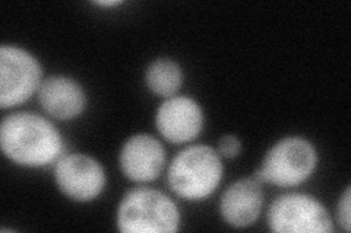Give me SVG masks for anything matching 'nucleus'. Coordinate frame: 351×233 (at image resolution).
I'll list each match as a JSON object with an SVG mask.
<instances>
[{
	"instance_id": "obj_1",
	"label": "nucleus",
	"mask_w": 351,
	"mask_h": 233,
	"mask_svg": "<svg viewBox=\"0 0 351 233\" xmlns=\"http://www.w3.org/2000/svg\"><path fill=\"white\" fill-rule=\"evenodd\" d=\"M0 144L9 161L25 168H40L63 156L60 133L34 113L8 115L0 126Z\"/></svg>"
},
{
	"instance_id": "obj_2",
	"label": "nucleus",
	"mask_w": 351,
	"mask_h": 233,
	"mask_svg": "<svg viewBox=\"0 0 351 233\" xmlns=\"http://www.w3.org/2000/svg\"><path fill=\"white\" fill-rule=\"evenodd\" d=\"M117 228L123 233H173L180 229V213L166 194L141 187L123 197Z\"/></svg>"
},
{
	"instance_id": "obj_3",
	"label": "nucleus",
	"mask_w": 351,
	"mask_h": 233,
	"mask_svg": "<svg viewBox=\"0 0 351 233\" xmlns=\"http://www.w3.org/2000/svg\"><path fill=\"white\" fill-rule=\"evenodd\" d=\"M219 154L210 146L197 144L182 150L169 169V185L179 197L197 202L211 195L223 180Z\"/></svg>"
},
{
	"instance_id": "obj_4",
	"label": "nucleus",
	"mask_w": 351,
	"mask_h": 233,
	"mask_svg": "<svg viewBox=\"0 0 351 233\" xmlns=\"http://www.w3.org/2000/svg\"><path fill=\"white\" fill-rule=\"evenodd\" d=\"M317 154L312 143L303 137H285L269 149L262 168L255 172L258 182L295 187L313 174Z\"/></svg>"
},
{
	"instance_id": "obj_5",
	"label": "nucleus",
	"mask_w": 351,
	"mask_h": 233,
	"mask_svg": "<svg viewBox=\"0 0 351 233\" xmlns=\"http://www.w3.org/2000/svg\"><path fill=\"white\" fill-rule=\"evenodd\" d=\"M34 55L15 46L0 47V107L14 108L34 95L43 83Z\"/></svg>"
},
{
	"instance_id": "obj_6",
	"label": "nucleus",
	"mask_w": 351,
	"mask_h": 233,
	"mask_svg": "<svg viewBox=\"0 0 351 233\" xmlns=\"http://www.w3.org/2000/svg\"><path fill=\"white\" fill-rule=\"evenodd\" d=\"M268 225L280 233H331L334 225L322 203L306 194H285L274 200Z\"/></svg>"
},
{
	"instance_id": "obj_7",
	"label": "nucleus",
	"mask_w": 351,
	"mask_h": 233,
	"mask_svg": "<svg viewBox=\"0 0 351 233\" xmlns=\"http://www.w3.org/2000/svg\"><path fill=\"white\" fill-rule=\"evenodd\" d=\"M59 190L73 202L88 203L100 195L106 187V172L94 158L82 153L63 154L54 166Z\"/></svg>"
},
{
	"instance_id": "obj_8",
	"label": "nucleus",
	"mask_w": 351,
	"mask_h": 233,
	"mask_svg": "<svg viewBox=\"0 0 351 233\" xmlns=\"http://www.w3.org/2000/svg\"><path fill=\"white\" fill-rule=\"evenodd\" d=\"M156 126L167 141L176 144L188 143L202 131L204 111L189 96H171L160 105Z\"/></svg>"
},
{
	"instance_id": "obj_9",
	"label": "nucleus",
	"mask_w": 351,
	"mask_h": 233,
	"mask_svg": "<svg viewBox=\"0 0 351 233\" xmlns=\"http://www.w3.org/2000/svg\"><path fill=\"white\" fill-rule=\"evenodd\" d=\"M119 163L130 181L149 182L160 176L166 163V150L156 137L136 135L123 144Z\"/></svg>"
},
{
	"instance_id": "obj_10",
	"label": "nucleus",
	"mask_w": 351,
	"mask_h": 233,
	"mask_svg": "<svg viewBox=\"0 0 351 233\" xmlns=\"http://www.w3.org/2000/svg\"><path fill=\"white\" fill-rule=\"evenodd\" d=\"M263 204L261 184L255 178H243L230 185L219 203L221 216L230 226L247 228L259 217Z\"/></svg>"
},
{
	"instance_id": "obj_11",
	"label": "nucleus",
	"mask_w": 351,
	"mask_h": 233,
	"mask_svg": "<svg viewBox=\"0 0 351 233\" xmlns=\"http://www.w3.org/2000/svg\"><path fill=\"white\" fill-rule=\"evenodd\" d=\"M38 101L49 115L66 121L78 117L85 109L86 95L82 86L71 77L51 76L43 81Z\"/></svg>"
},
{
	"instance_id": "obj_12",
	"label": "nucleus",
	"mask_w": 351,
	"mask_h": 233,
	"mask_svg": "<svg viewBox=\"0 0 351 233\" xmlns=\"http://www.w3.org/2000/svg\"><path fill=\"white\" fill-rule=\"evenodd\" d=\"M149 91L161 98H171L179 92L183 73L180 66L170 59H157L152 61L145 74Z\"/></svg>"
},
{
	"instance_id": "obj_13",
	"label": "nucleus",
	"mask_w": 351,
	"mask_h": 233,
	"mask_svg": "<svg viewBox=\"0 0 351 233\" xmlns=\"http://www.w3.org/2000/svg\"><path fill=\"white\" fill-rule=\"evenodd\" d=\"M240 150H241V143L233 135H227V136L219 139V141H218V152L221 156H224L227 159L236 158L240 153Z\"/></svg>"
},
{
	"instance_id": "obj_14",
	"label": "nucleus",
	"mask_w": 351,
	"mask_h": 233,
	"mask_svg": "<svg viewBox=\"0 0 351 233\" xmlns=\"http://www.w3.org/2000/svg\"><path fill=\"white\" fill-rule=\"evenodd\" d=\"M350 187H347V190L344 191L341 200H339L338 203V212H337V217H338V221L339 225H341V228L346 230V232H350L351 229V210H350Z\"/></svg>"
},
{
	"instance_id": "obj_15",
	"label": "nucleus",
	"mask_w": 351,
	"mask_h": 233,
	"mask_svg": "<svg viewBox=\"0 0 351 233\" xmlns=\"http://www.w3.org/2000/svg\"><path fill=\"white\" fill-rule=\"evenodd\" d=\"M122 2H119V0H106V2H95V5L98 6H119Z\"/></svg>"
}]
</instances>
